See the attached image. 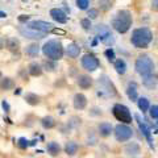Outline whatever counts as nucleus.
Returning <instances> with one entry per match:
<instances>
[{"instance_id": "obj_1", "label": "nucleus", "mask_w": 158, "mask_h": 158, "mask_svg": "<svg viewBox=\"0 0 158 158\" xmlns=\"http://www.w3.org/2000/svg\"><path fill=\"white\" fill-rule=\"evenodd\" d=\"M154 40L153 31L148 27H140L133 29L131 36V44L136 49H148Z\"/></svg>"}, {"instance_id": "obj_2", "label": "nucleus", "mask_w": 158, "mask_h": 158, "mask_svg": "<svg viewBox=\"0 0 158 158\" xmlns=\"http://www.w3.org/2000/svg\"><path fill=\"white\" fill-rule=\"evenodd\" d=\"M132 24H133V16L131 11H128V9L117 11L111 20V27L120 34H125L127 32H129Z\"/></svg>"}, {"instance_id": "obj_3", "label": "nucleus", "mask_w": 158, "mask_h": 158, "mask_svg": "<svg viewBox=\"0 0 158 158\" xmlns=\"http://www.w3.org/2000/svg\"><path fill=\"white\" fill-rule=\"evenodd\" d=\"M135 71L142 77L150 75V74L156 73V63L153 61V58L149 56V54H140L136 58L135 62Z\"/></svg>"}, {"instance_id": "obj_4", "label": "nucleus", "mask_w": 158, "mask_h": 158, "mask_svg": "<svg viewBox=\"0 0 158 158\" xmlns=\"http://www.w3.org/2000/svg\"><path fill=\"white\" fill-rule=\"evenodd\" d=\"M42 53L49 59H52V61H58V59H61L63 57L62 44L58 40H49L48 42H45V45L42 46Z\"/></svg>"}, {"instance_id": "obj_5", "label": "nucleus", "mask_w": 158, "mask_h": 158, "mask_svg": "<svg viewBox=\"0 0 158 158\" xmlns=\"http://www.w3.org/2000/svg\"><path fill=\"white\" fill-rule=\"evenodd\" d=\"M98 95L102 98H113L116 95V88L107 75H102L98 81Z\"/></svg>"}, {"instance_id": "obj_6", "label": "nucleus", "mask_w": 158, "mask_h": 158, "mask_svg": "<svg viewBox=\"0 0 158 158\" xmlns=\"http://www.w3.org/2000/svg\"><path fill=\"white\" fill-rule=\"evenodd\" d=\"M95 34H96V38L99 41L107 46H112L113 44H115V37H113V34L111 32V28L107 27L106 24H99V25H96Z\"/></svg>"}, {"instance_id": "obj_7", "label": "nucleus", "mask_w": 158, "mask_h": 158, "mask_svg": "<svg viewBox=\"0 0 158 158\" xmlns=\"http://www.w3.org/2000/svg\"><path fill=\"white\" fill-rule=\"evenodd\" d=\"M112 115L115 116L117 121L123 123V124H131L133 120L129 108L124 104H121V103H117V104L112 107Z\"/></svg>"}, {"instance_id": "obj_8", "label": "nucleus", "mask_w": 158, "mask_h": 158, "mask_svg": "<svg viewBox=\"0 0 158 158\" xmlns=\"http://www.w3.org/2000/svg\"><path fill=\"white\" fill-rule=\"evenodd\" d=\"M113 135H115L116 141L118 142H127L133 137V129L128 124H117L113 128Z\"/></svg>"}, {"instance_id": "obj_9", "label": "nucleus", "mask_w": 158, "mask_h": 158, "mask_svg": "<svg viewBox=\"0 0 158 158\" xmlns=\"http://www.w3.org/2000/svg\"><path fill=\"white\" fill-rule=\"evenodd\" d=\"M81 63H82V67L85 69L86 71H90V73L96 71L99 66H100L99 59L96 58V56H94V54H85L81 59Z\"/></svg>"}, {"instance_id": "obj_10", "label": "nucleus", "mask_w": 158, "mask_h": 158, "mask_svg": "<svg viewBox=\"0 0 158 158\" xmlns=\"http://www.w3.org/2000/svg\"><path fill=\"white\" fill-rule=\"evenodd\" d=\"M29 28L34 29L37 32H41V33H48V32H52L53 29V24L50 23H46V21H42V20H33L28 24Z\"/></svg>"}, {"instance_id": "obj_11", "label": "nucleus", "mask_w": 158, "mask_h": 158, "mask_svg": "<svg viewBox=\"0 0 158 158\" xmlns=\"http://www.w3.org/2000/svg\"><path fill=\"white\" fill-rule=\"evenodd\" d=\"M19 31L25 38H31V40H41V38L45 37V34H46V33H41V32L34 31V29L29 28V27H20Z\"/></svg>"}, {"instance_id": "obj_12", "label": "nucleus", "mask_w": 158, "mask_h": 158, "mask_svg": "<svg viewBox=\"0 0 158 158\" xmlns=\"http://www.w3.org/2000/svg\"><path fill=\"white\" fill-rule=\"evenodd\" d=\"M135 117H136V120H137V123H138V128H140V131H141V133H142V135L145 136L146 141L149 142L150 148H154V145H153V138H152V131H150V128L148 127V125L145 124V123L141 120L140 115H136Z\"/></svg>"}, {"instance_id": "obj_13", "label": "nucleus", "mask_w": 158, "mask_h": 158, "mask_svg": "<svg viewBox=\"0 0 158 158\" xmlns=\"http://www.w3.org/2000/svg\"><path fill=\"white\" fill-rule=\"evenodd\" d=\"M124 152L128 157L131 158H138L141 156V146L137 142H128L124 146Z\"/></svg>"}, {"instance_id": "obj_14", "label": "nucleus", "mask_w": 158, "mask_h": 158, "mask_svg": "<svg viewBox=\"0 0 158 158\" xmlns=\"http://www.w3.org/2000/svg\"><path fill=\"white\" fill-rule=\"evenodd\" d=\"M142 86L149 88V90H153L158 86V74L157 73H153L150 75H146V77H142Z\"/></svg>"}, {"instance_id": "obj_15", "label": "nucleus", "mask_w": 158, "mask_h": 158, "mask_svg": "<svg viewBox=\"0 0 158 158\" xmlns=\"http://www.w3.org/2000/svg\"><path fill=\"white\" fill-rule=\"evenodd\" d=\"M125 92H127V96L129 98V100H132V102H137V99L140 98L138 96V85L133 81L128 83Z\"/></svg>"}, {"instance_id": "obj_16", "label": "nucleus", "mask_w": 158, "mask_h": 158, "mask_svg": "<svg viewBox=\"0 0 158 158\" xmlns=\"http://www.w3.org/2000/svg\"><path fill=\"white\" fill-rule=\"evenodd\" d=\"M111 133H113V127L111 123H100L98 127V135L103 137V138H107V137H110L111 136Z\"/></svg>"}, {"instance_id": "obj_17", "label": "nucleus", "mask_w": 158, "mask_h": 158, "mask_svg": "<svg viewBox=\"0 0 158 158\" xmlns=\"http://www.w3.org/2000/svg\"><path fill=\"white\" fill-rule=\"evenodd\" d=\"M50 16L52 19L54 20V21H57L58 24H65L67 21V16L66 13L62 11V9L59 8H53L50 9Z\"/></svg>"}, {"instance_id": "obj_18", "label": "nucleus", "mask_w": 158, "mask_h": 158, "mask_svg": "<svg viewBox=\"0 0 158 158\" xmlns=\"http://www.w3.org/2000/svg\"><path fill=\"white\" fill-rule=\"evenodd\" d=\"M73 104L75 110H85L86 106H87V98L83 95V94H75L74 95V100H73Z\"/></svg>"}, {"instance_id": "obj_19", "label": "nucleus", "mask_w": 158, "mask_h": 158, "mask_svg": "<svg viewBox=\"0 0 158 158\" xmlns=\"http://www.w3.org/2000/svg\"><path fill=\"white\" fill-rule=\"evenodd\" d=\"M78 86L83 88V90H87L92 86V78L90 75H79L78 77Z\"/></svg>"}, {"instance_id": "obj_20", "label": "nucleus", "mask_w": 158, "mask_h": 158, "mask_svg": "<svg viewBox=\"0 0 158 158\" xmlns=\"http://www.w3.org/2000/svg\"><path fill=\"white\" fill-rule=\"evenodd\" d=\"M137 107H138V110H140L142 113H146L148 111H149V108H150L149 99L145 98V96H140L137 99Z\"/></svg>"}, {"instance_id": "obj_21", "label": "nucleus", "mask_w": 158, "mask_h": 158, "mask_svg": "<svg viewBox=\"0 0 158 158\" xmlns=\"http://www.w3.org/2000/svg\"><path fill=\"white\" fill-rule=\"evenodd\" d=\"M113 66H115V70L118 75H124L127 73V62L123 58H117L115 62H113Z\"/></svg>"}, {"instance_id": "obj_22", "label": "nucleus", "mask_w": 158, "mask_h": 158, "mask_svg": "<svg viewBox=\"0 0 158 158\" xmlns=\"http://www.w3.org/2000/svg\"><path fill=\"white\" fill-rule=\"evenodd\" d=\"M66 54L70 58H78L79 54H81V46L77 45V44H70L67 48H66Z\"/></svg>"}, {"instance_id": "obj_23", "label": "nucleus", "mask_w": 158, "mask_h": 158, "mask_svg": "<svg viewBox=\"0 0 158 158\" xmlns=\"http://www.w3.org/2000/svg\"><path fill=\"white\" fill-rule=\"evenodd\" d=\"M28 69H29V74H31L32 77H40L41 73H42V67L37 62H32Z\"/></svg>"}, {"instance_id": "obj_24", "label": "nucleus", "mask_w": 158, "mask_h": 158, "mask_svg": "<svg viewBox=\"0 0 158 158\" xmlns=\"http://www.w3.org/2000/svg\"><path fill=\"white\" fill-rule=\"evenodd\" d=\"M78 149H79V146H78L77 142H74V141L67 142V144L65 145V152H66V154H69V156H75Z\"/></svg>"}, {"instance_id": "obj_25", "label": "nucleus", "mask_w": 158, "mask_h": 158, "mask_svg": "<svg viewBox=\"0 0 158 158\" xmlns=\"http://www.w3.org/2000/svg\"><path fill=\"white\" fill-rule=\"evenodd\" d=\"M46 150L50 156H58L59 152H61V146H59V144H57V142H49L48 146H46Z\"/></svg>"}, {"instance_id": "obj_26", "label": "nucleus", "mask_w": 158, "mask_h": 158, "mask_svg": "<svg viewBox=\"0 0 158 158\" xmlns=\"http://www.w3.org/2000/svg\"><path fill=\"white\" fill-rule=\"evenodd\" d=\"M25 53L29 57H37L38 53H40V46L37 45V44H31L29 46H27Z\"/></svg>"}, {"instance_id": "obj_27", "label": "nucleus", "mask_w": 158, "mask_h": 158, "mask_svg": "<svg viewBox=\"0 0 158 158\" xmlns=\"http://www.w3.org/2000/svg\"><path fill=\"white\" fill-rule=\"evenodd\" d=\"M6 44H7V48L11 52H17L19 50V46H20L19 40H16V38H8Z\"/></svg>"}, {"instance_id": "obj_28", "label": "nucleus", "mask_w": 158, "mask_h": 158, "mask_svg": "<svg viewBox=\"0 0 158 158\" xmlns=\"http://www.w3.org/2000/svg\"><path fill=\"white\" fill-rule=\"evenodd\" d=\"M41 124H42V127L45 128V129H52V128L56 125V121H54V118L52 116H46V117H44L41 120Z\"/></svg>"}, {"instance_id": "obj_29", "label": "nucleus", "mask_w": 158, "mask_h": 158, "mask_svg": "<svg viewBox=\"0 0 158 158\" xmlns=\"http://www.w3.org/2000/svg\"><path fill=\"white\" fill-rule=\"evenodd\" d=\"M25 100H27L28 104L37 106L40 103V98L36 95V94H27V95H25Z\"/></svg>"}, {"instance_id": "obj_30", "label": "nucleus", "mask_w": 158, "mask_h": 158, "mask_svg": "<svg viewBox=\"0 0 158 158\" xmlns=\"http://www.w3.org/2000/svg\"><path fill=\"white\" fill-rule=\"evenodd\" d=\"M111 0H99V8H100V11H110L111 9Z\"/></svg>"}, {"instance_id": "obj_31", "label": "nucleus", "mask_w": 158, "mask_h": 158, "mask_svg": "<svg viewBox=\"0 0 158 158\" xmlns=\"http://www.w3.org/2000/svg\"><path fill=\"white\" fill-rule=\"evenodd\" d=\"M0 87H2L3 90H11V88L13 87V81L12 79H9V78L3 79L2 83H0Z\"/></svg>"}, {"instance_id": "obj_32", "label": "nucleus", "mask_w": 158, "mask_h": 158, "mask_svg": "<svg viewBox=\"0 0 158 158\" xmlns=\"http://www.w3.org/2000/svg\"><path fill=\"white\" fill-rule=\"evenodd\" d=\"M75 4L79 9L82 11H87L88 6H90V0H75Z\"/></svg>"}, {"instance_id": "obj_33", "label": "nucleus", "mask_w": 158, "mask_h": 158, "mask_svg": "<svg viewBox=\"0 0 158 158\" xmlns=\"http://www.w3.org/2000/svg\"><path fill=\"white\" fill-rule=\"evenodd\" d=\"M149 116H150V118H153V120H158V106L157 104H153V106H150V108H149Z\"/></svg>"}, {"instance_id": "obj_34", "label": "nucleus", "mask_w": 158, "mask_h": 158, "mask_svg": "<svg viewBox=\"0 0 158 158\" xmlns=\"http://www.w3.org/2000/svg\"><path fill=\"white\" fill-rule=\"evenodd\" d=\"M104 56L107 57V59L110 62H115L116 61V56H115V50H113L112 48H108L107 50L104 52Z\"/></svg>"}, {"instance_id": "obj_35", "label": "nucleus", "mask_w": 158, "mask_h": 158, "mask_svg": "<svg viewBox=\"0 0 158 158\" xmlns=\"http://www.w3.org/2000/svg\"><path fill=\"white\" fill-rule=\"evenodd\" d=\"M81 25H82V28L85 29V31H90V29L92 28L91 19H88V17H86V19H82V20H81Z\"/></svg>"}, {"instance_id": "obj_36", "label": "nucleus", "mask_w": 158, "mask_h": 158, "mask_svg": "<svg viewBox=\"0 0 158 158\" xmlns=\"http://www.w3.org/2000/svg\"><path fill=\"white\" fill-rule=\"evenodd\" d=\"M87 16L88 19H96L99 16V9L96 8H90V9H87Z\"/></svg>"}, {"instance_id": "obj_37", "label": "nucleus", "mask_w": 158, "mask_h": 158, "mask_svg": "<svg viewBox=\"0 0 158 158\" xmlns=\"http://www.w3.org/2000/svg\"><path fill=\"white\" fill-rule=\"evenodd\" d=\"M149 8H150V11H152V12L158 13V0H150Z\"/></svg>"}, {"instance_id": "obj_38", "label": "nucleus", "mask_w": 158, "mask_h": 158, "mask_svg": "<svg viewBox=\"0 0 158 158\" xmlns=\"http://www.w3.org/2000/svg\"><path fill=\"white\" fill-rule=\"evenodd\" d=\"M44 67H45L46 70H49V71H53L54 69H56V63L52 62V61H45L44 62Z\"/></svg>"}, {"instance_id": "obj_39", "label": "nucleus", "mask_w": 158, "mask_h": 158, "mask_svg": "<svg viewBox=\"0 0 158 158\" xmlns=\"http://www.w3.org/2000/svg\"><path fill=\"white\" fill-rule=\"evenodd\" d=\"M19 146L21 148V149H25V148L28 146V141L25 140V138H20L19 140Z\"/></svg>"}, {"instance_id": "obj_40", "label": "nucleus", "mask_w": 158, "mask_h": 158, "mask_svg": "<svg viewBox=\"0 0 158 158\" xmlns=\"http://www.w3.org/2000/svg\"><path fill=\"white\" fill-rule=\"evenodd\" d=\"M29 19H31V16H27V15H21V16L19 17V21H20V23H25V21H28Z\"/></svg>"}, {"instance_id": "obj_41", "label": "nucleus", "mask_w": 158, "mask_h": 158, "mask_svg": "<svg viewBox=\"0 0 158 158\" xmlns=\"http://www.w3.org/2000/svg\"><path fill=\"white\" fill-rule=\"evenodd\" d=\"M52 32L53 33H56V34H66V32L65 31H62V29H52Z\"/></svg>"}, {"instance_id": "obj_42", "label": "nucleus", "mask_w": 158, "mask_h": 158, "mask_svg": "<svg viewBox=\"0 0 158 158\" xmlns=\"http://www.w3.org/2000/svg\"><path fill=\"white\" fill-rule=\"evenodd\" d=\"M2 106H3V108H4V111H7V112L9 111V106H8V103H7L6 100H4V102L2 103Z\"/></svg>"}, {"instance_id": "obj_43", "label": "nucleus", "mask_w": 158, "mask_h": 158, "mask_svg": "<svg viewBox=\"0 0 158 158\" xmlns=\"http://www.w3.org/2000/svg\"><path fill=\"white\" fill-rule=\"evenodd\" d=\"M153 42H154V46H156V49L158 50V33L154 36V40H153Z\"/></svg>"}, {"instance_id": "obj_44", "label": "nucleus", "mask_w": 158, "mask_h": 158, "mask_svg": "<svg viewBox=\"0 0 158 158\" xmlns=\"http://www.w3.org/2000/svg\"><path fill=\"white\" fill-rule=\"evenodd\" d=\"M0 17H2V19L7 17V13H6V12H2V11H0Z\"/></svg>"}, {"instance_id": "obj_45", "label": "nucleus", "mask_w": 158, "mask_h": 158, "mask_svg": "<svg viewBox=\"0 0 158 158\" xmlns=\"http://www.w3.org/2000/svg\"><path fill=\"white\" fill-rule=\"evenodd\" d=\"M3 46H4V41H3L2 38H0V50H2V49H3Z\"/></svg>"}, {"instance_id": "obj_46", "label": "nucleus", "mask_w": 158, "mask_h": 158, "mask_svg": "<svg viewBox=\"0 0 158 158\" xmlns=\"http://www.w3.org/2000/svg\"><path fill=\"white\" fill-rule=\"evenodd\" d=\"M157 125H158V120H157Z\"/></svg>"}, {"instance_id": "obj_47", "label": "nucleus", "mask_w": 158, "mask_h": 158, "mask_svg": "<svg viewBox=\"0 0 158 158\" xmlns=\"http://www.w3.org/2000/svg\"><path fill=\"white\" fill-rule=\"evenodd\" d=\"M23 2H27V0H23Z\"/></svg>"}, {"instance_id": "obj_48", "label": "nucleus", "mask_w": 158, "mask_h": 158, "mask_svg": "<svg viewBox=\"0 0 158 158\" xmlns=\"http://www.w3.org/2000/svg\"><path fill=\"white\" fill-rule=\"evenodd\" d=\"M0 77H2V73H0Z\"/></svg>"}, {"instance_id": "obj_49", "label": "nucleus", "mask_w": 158, "mask_h": 158, "mask_svg": "<svg viewBox=\"0 0 158 158\" xmlns=\"http://www.w3.org/2000/svg\"><path fill=\"white\" fill-rule=\"evenodd\" d=\"M116 158H120V157H116Z\"/></svg>"}]
</instances>
